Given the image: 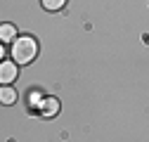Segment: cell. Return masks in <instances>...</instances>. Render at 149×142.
I'll return each mask as SVG.
<instances>
[{
  "label": "cell",
  "mask_w": 149,
  "mask_h": 142,
  "mask_svg": "<svg viewBox=\"0 0 149 142\" xmlns=\"http://www.w3.org/2000/svg\"><path fill=\"white\" fill-rule=\"evenodd\" d=\"M14 38H17V31H14L12 24H3L0 26V40L3 43H14Z\"/></svg>",
  "instance_id": "3957f363"
},
{
  "label": "cell",
  "mask_w": 149,
  "mask_h": 142,
  "mask_svg": "<svg viewBox=\"0 0 149 142\" xmlns=\"http://www.w3.org/2000/svg\"><path fill=\"white\" fill-rule=\"evenodd\" d=\"M14 78H17V64L14 62H3V64H0V81L7 85Z\"/></svg>",
  "instance_id": "7a4b0ae2"
},
{
  "label": "cell",
  "mask_w": 149,
  "mask_h": 142,
  "mask_svg": "<svg viewBox=\"0 0 149 142\" xmlns=\"http://www.w3.org/2000/svg\"><path fill=\"white\" fill-rule=\"evenodd\" d=\"M36 55H38V43H36L31 36L14 38V43H12V59L17 64H31Z\"/></svg>",
  "instance_id": "6da1fadb"
},
{
  "label": "cell",
  "mask_w": 149,
  "mask_h": 142,
  "mask_svg": "<svg viewBox=\"0 0 149 142\" xmlns=\"http://www.w3.org/2000/svg\"><path fill=\"white\" fill-rule=\"evenodd\" d=\"M0 102H3V104H14L17 102V93L12 90V88H3V90H0Z\"/></svg>",
  "instance_id": "277c9868"
},
{
  "label": "cell",
  "mask_w": 149,
  "mask_h": 142,
  "mask_svg": "<svg viewBox=\"0 0 149 142\" xmlns=\"http://www.w3.org/2000/svg\"><path fill=\"white\" fill-rule=\"evenodd\" d=\"M57 109H59L57 100H47V102H45V111H47V114H57Z\"/></svg>",
  "instance_id": "8992f818"
},
{
  "label": "cell",
  "mask_w": 149,
  "mask_h": 142,
  "mask_svg": "<svg viewBox=\"0 0 149 142\" xmlns=\"http://www.w3.org/2000/svg\"><path fill=\"white\" fill-rule=\"evenodd\" d=\"M64 5H66V0H43V7L50 10V12H57V10H62Z\"/></svg>",
  "instance_id": "5b68a950"
}]
</instances>
